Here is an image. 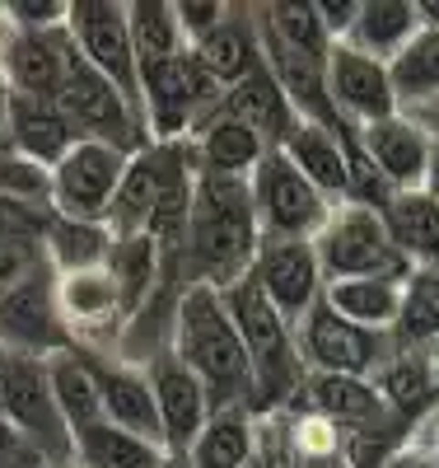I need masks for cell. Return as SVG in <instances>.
Masks as SVG:
<instances>
[{
  "mask_svg": "<svg viewBox=\"0 0 439 468\" xmlns=\"http://www.w3.org/2000/svg\"><path fill=\"white\" fill-rule=\"evenodd\" d=\"M257 249H262V225H257V211H253L248 183L196 174L187 229H183V244H178V262L187 271V282L225 291V286H234L238 277L253 271Z\"/></svg>",
  "mask_w": 439,
  "mask_h": 468,
  "instance_id": "obj_1",
  "label": "cell"
},
{
  "mask_svg": "<svg viewBox=\"0 0 439 468\" xmlns=\"http://www.w3.org/2000/svg\"><path fill=\"white\" fill-rule=\"evenodd\" d=\"M169 346L178 351V361L206 384L211 412L220 408H248L253 412V370H248V351L238 337L225 295L202 282H183L173 300V333Z\"/></svg>",
  "mask_w": 439,
  "mask_h": 468,
  "instance_id": "obj_2",
  "label": "cell"
},
{
  "mask_svg": "<svg viewBox=\"0 0 439 468\" xmlns=\"http://www.w3.org/2000/svg\"><path fill=\"white\" fill-rule=\"evenodd\" d=\"M225 309L244 337L248 351V370H253V412L271 417V412H286L304 384V361H299V346H295V328L276 314V304L262 295V286L248 277H238L234 286L220 291Z\"/></svg>",
  "mask_w": 439,
  "mask_h": 468,
  "instance_id": "obj_3",
  "label": "cell"
},
{
  "mask_svg": "<svg viewBox=\"0 0 439 468\" xmlns=\"http://www.w3.org/2000/svg\"><path fill=\"white\" fill-rule=\"evenodd\" d=\"M318 262H323V277L341 282V277H388V282H407L412 262L397 249L392 229L383 220V211L361 207V202H341L332 207L323 234L313 239Z\"/></svg>",
  "mask_w": 439,
  "mask_h": 468,
  "instance_id": "obj_4",
  "label": "cell"
},
{
  "mask_svg": "<svg viewBox=\"0 0 439 468\" xmlns=\"http://www.w3.org/2000/svg\"><path fill=\"white\" fill-rule=\"evenodd\" d=\"M0 417L43 454L52 468L75 463V436L61 417V403L52 394V375L43 356H19L5 351V379H0Z\"/></svg>",
  "mask_w": 439,
  "mask_h": 468,
  "instance_id": "obj_5",
  "label": "cell"
},
{
  "mask_svg": "<svg viewBox=\"0 0 439 468\" xmlns=\"http://www.w3.org/2000/svg\"><path fill=\"white\" fill-rule=\"evenodd\" d=\"M57 103L70 117V127L79 132V141H103V145L127 150V154L150 150V132L141 122V112L127 103V94L117 90L112 80H103V75L75 48H70V66H66V80H61Z\"/></svg>",
  "mask_w": 439,
  "mask_h": 468,
  "instance_id": "obj_6",
  "label": "cell"
},
{
  "mask_svg": "<svg viewBox=\"0 0 439 468\" xmlns=\"http://www.w3.org/2000/svg\"><path fill=\"white\" fill-rule=\"evenodd\" d=\"M248 192H253L262 239H304V244H313L318 234H323L328 216H332V202L286 160L281 150H267V160L248 178Z\"/></svg>",
  "mask_w": 439,
  "mask_h": 468,
  "instance_id": "obj_7",
  "label": "cell"
},
{
  "mask_svg": "<svg viewBox=\"0 0 439 468\" xmlns=\"http://www.w3.org/2000/svg\"><path fill=\"white\" fill-rule=\"evenodd\" d=\"M295 346H299V361L304 375H355V379H370L383 356L397 346L392 333H374L341 319L328 300H318L308 314L295 324Z\"/></svg>",
  "mask_w": 439,
  "mask_h": 468,
  "instance_id": "obj_8",
  "label": "cell"
},
{
  "mask_svg": "<svg viewBox=\"0 0 439 468\" xmlns=\"http://www.w3.org/2000/svg\"><path fill=\"white\" fill-rule=\"evenodd\" d=\"M66 37H70V48L85 57L103 80H112L122 90L127 103L141 112V61H136V48H131L127 5H117V0H70Z\"/></svg>",
  "mask_w": 439,
  "mask_h": 468,
  "instance_id": "obj_9",
  "label": "cell"
},
{
  "mask_svg": "<svg viewBox=\"0 0 439 468\" xmlns=\"http://www.w3.org/2000/svg\"><path fill=\"white\" fill-rule=\"evenodd\" d=\"M57 314L70 346L85 351H117L127 333V309L108 262L85 271H57Z\"/></svg>",
  "mask_w": 439,
  "mask_h": 468,
  "instance_id": "obj_10",
  "label": "cell"
},
{
  "mask_svg": "<svg viewBox=\"0 0 439 468\" xmlns=\"http://www.w3.org/2000/svg\"><path fill=\"white\" fill-rule=\"evenodd\" d=\"M127 165H131L127 150L103 145V141H79L52 169V216L108 220L117 187L127 178Z\"/></svg>",
  "mask_w": 439,
  "mask_h": 468,
  "instance_id": "obj_11",
  "label": "cell"
},
{
  "mask_svg": "<svg viewBox=\"0 0 439 468\" xmlns=\"http://www.w3.org/2000/svg\"><path fill=\"white\" fill-rule=\"evenodd\" d=\"M0 346L19 356H57L70 346L61 314H57V271L43 262L28 282H19L10 295H0Z\"/></svg>",
  "mask_w": 439,
  "mask_h": 468,
  "instance_id": "obj_12",
  "label": "cell"
},
{
  "mask_svg": "<svg viewBox=\"0 0 439 468\" xmlns=\"http://www.w3.org/2000/svg\"><path fill=\"white\" fill-rule=\"evenodd\" d=\"M253 282L262 286V295L276 304L290 328L308 314V309L323 300V262L318 249L304 239H262L257 258H253Z\"/></svg>",
  "mask_w": 439,
  "mask_h": 468,
  "instance_id": "obj_13",
  "label": "cell"
},
{
  "mask_svg": "<svg viewBox=\"0 0 439 468\" xmlns=\"http://www.w3.org/2000/svg\"><path fill=\"white\" fill-rule=\"evenodd\" d=\"M154 388V408H159V426H164V450L169 454H187L192 441L202 436V426L211 421V394L196 379L173 346H159L154 356L141 361Z\"/></svg>",
  "mask_w": 439,
  "mask_h": 468,
  "instance_id": "obj_14",
  "label": "cell"
},
{
  "mask_svg": "<svg viewBox=\"0 0 439 468\" xmlns=\"http://www.w3.org/2000/svg\"><path fill=\"white\" fill-rule=\"evenodd\" d=\"M66 66H70L66 28H5V48H0V80H5V94L57 103Z\"/></svg>",
  "mask_w": 439,
  "mask_h": 468,
  "instance_id": "obj_15",
  "label": "cell"
},
{
  "mask_svg": "<svg viewBox=\"0 0 439 468\" xmlns=\"http://www.w3.org/2000/svg\"><path fill=\"white\" fill-rule=\"evenodd\" d=\"M286 412H313V417L332 421L346 436H355V431H397V417L379 399V388L370 379H355V375H304L299 394Z\"/></svg>",
  "mask_w": 439,
  "mask_h": 468,
  "instance_id": "obj_16",
  "label": "cell"
},
{
  "mask_svg": "<svg viewBox=\"0 0 439 468\" xmlns=\"http://www.w3.org/2000/svg\"><path fill=\"white\" fill-rule=\"evenodd\" d=\"M85 356H89L94 379H99L103 417L112 426H122V431L150 441V445H164V426H159V408H154V388H150L145 366L117 356V351H85Z\"/></svg>",
  "mask_w": 439,
  "mask_h": 468,
  "instance_id": "obj_17",
  "label": "cell"
},
{
  "mask_svg": "<svg viewBox=\"0 0 439 468\" xmlns=\"http://www.w3.org/2000/svg\"><path fill=\"white\" fill-rule=\"evenodd\" d=\"M328 94H332L337 117L350 127H370V122H383V117L402 112L397 108V94H392L388 66L346 48V43H337L328 57Z\"/></svg>",
  "mask_w": 439,
  "mask_h": 468,
  "instance_id": "obj_18",
  "label": "cell"
},
{
  "mask_svg": "<svg viewBox=\"0 0 439 468\" xmlns=\"http://www.w3.org/2000/svg\"><path fill=\"white\" fill-rule=\"evenodd\" d=\"M361 136V150L370 154V165L379 169V178L397 192H425L430 178V127H421L416 117L392 112L383 122L355 127Z\"/></svg>",
  "mask_w": 439,
  "mask_h": 468,
  "instance_id": "obj_19",
  "label": "cell"
},
{
  "mask_svg": "<svg viewBox=\"0 0 439 468\" xmlns=\"http://www.w3.org/2000/svg\"><path fill=\"white\" fill-rule=\"evenodd\" d=\"M5 145L19 150L24 160L57 169L66 154L79 145V132L70 127V117L52 99H19L5 94Z\"/></svg>",
  "mask_w": 439,
  "mask_h": 468,
  "instance_id": "obj_20",
  "label": "cell"
},
{
  "mask_svg": "<svg viewBox=\"0 0 439 468\" xmlns=\"http://www.w3.org/2000/svg\"><path fill=\"white\" fill-rule=\"evenodd\" d=\"M215 112H225V117H234V122L253 127V132H257L271 150H281V145H286V136L299 127L295 108H290L286 90L276 85V75L267 70V61H262L253 75H244L238 85H229Z\"/></svg>",
  "mask_w": 439,
  "mask_h": 468,
  "instance_id": "obj_21",
  "label": "cell"
},
{
  "mask_svg": "<svg viewBox=\"0 0 439 468\" xmlns=\"http://www.w3.org/2000/svg\"><path fill=\"white\" fill-rule=\"evenodd\" d=\"M202 66L229 90L244 75L262 66V28H257V5H225V19L192 48Z\"/></svg>",
  "mask_w": 439,
  "mask_h": 468,
  "instance_id": "obj_22",
  "label": "cell"
},
{
  "mask_svg": "<svg viewBox=\"0 0 439 468\" xmlns=\"http://www.w3.org/2000/svg\"><path fill=\"white\" fill-rule=\"evenodd\" d=\"M192 160H196V174H215V178H253V169L267 160V141L244 127V122H234V117L215 112L211 122H202L192 132Z\"/></svg>",
  "mask_w": 439,
  "mask_h": 468,
  "instance_id": "obj_23",
  "label": "cell"
},
{
  "mask_svg": "<svg viewBox=\"0 0 439 468\" xmlns=\"http://www.w3.org/2000/svg\"><path fill=\"white\" fill-rule=\"evenodd\" d=\"M370 384L379 388V399L388 403V412L407 426V431H416L421 417L439 403L434 399V384H430V356H425V346H402L397 342L383 366L370 375Z\"/></svg>",
  "mask_w": 439,
  "mask_h": 468,
  "instance_id": "obj_24",
  "label": "cell"
},
{
  "mask_svg": "<svg viewBox=\"0 0 439 468\" xmlns=\"http://www.w3.org/2000/svg\"><path fill=\"white\" fill-rule=\"evenodd\" d=\"M286 160L323 192L332 207L350 202V174H346V145H341V127H323V122H299L286 145Z\"/></svg>",
  "mask_w": 439,
  "mask_h": 468,
  "instance_id": "obj_25",
  "label": "cell"
},
{
  "mask_svg": "<svg viewBox=\"0 0 439 468\" xmlns=\"http://www.w3.org/2000/svg\"><path fill=\"white\" fill-rule=\"evenodd\" d=\"M416 33H421L416 0H361V15H355V24L346 33V48L388 66Z\"/></svg>",
  "mask_w": 439,
  "mask_h": 468,
  "instance_id": "obj_26",
  "label": "cell"
},
{
  "mask_svg": "<svg viewBox=\"0 0 439 468\" xmlns=\"http://www.w3.org/2000/svg\"><path fill=\"white\" fill-rule=\"evenodd\" d=\"M257 454V412L248 408H220L202 426V436L183 454L192 468H244Z\"/></svg>",
  "mask_w": 439,
  "mask_h": 468,
  "instance_id": "obj_27",
  "label": "cell"
},
{
  "mask_svg": "<svg viewBox=\"0 0 439 468\" xmlns=\"http://www.w3.org/2000/svg\"><path fill=\"white\" fill-rule=\"evenodd\" d=\"M323 300L350 324L374 328V333H392L397 328V309H402V282L341 277V282H323Z\"/></svg>",
  "mask_w": 439,
  "mask_h": 468,
  "instance_id": "obj_28",
  "label": "cell"
},
{
  "mask_svg": "<svg viewBox=\"0 0 439 468\" xmlns=\"http://www.w3.org/2000/svg\"><path fill=\"white\" fill-rule=\"evenodd\" d=\"M169 459L164 445H150L122 426H112L108 417L89 421L75 431V463L70 468H159Z\"/></svg>",
  "mask_w": 439,
  "mask_h": 468,
  "instance_id": "obj_29",
  "label": "cell"
},
{
  "mask_svg": "<svg viewBox=\"0 0 439 468\" xmlns=\"http://www.w3.org/2000/svg\"><path fill=\"white\" fill-rule=\"evenodd\" d=\"M383 220L412 267H439V197L434 192H397L383 207Z\"/></svg>",
  "mask_w": 439,
  "mask_h": 468,
  "instance_id": "obj_30",
  "label": "cell"
},
{
  "mask_svg": "<svg viewBox=\"0 0 439 468\" xmlns=\"http://www.w3.org/2000/svg\"><path fill=\"white\" fill-rule=\"evenodd\" d=\"M257 28L267 43H281L286 52L328 61L332 57V33L323 28V15L318 5H304V0H276V5H257Z\"/></svg>",
  "mask_w": 439,
  "mask_h": 468,
  "instance_id": "obj_31",
  "label": "cell"
},
{
  "mask_svg": "<svg viewBox=\"0 0 439 468\" xmlns=\"http://www.w3.org/2000/svg\"><path fill=\"white\" fill-rule=\"evenodd\" d=\"M112 229L103 220H70V216H52L47 234H43V258L52 271H85V267H103L112 253Z\"/></svg>",
  "mask_w": 439,
  "mask_h": 468,
  "instance_id": "obj_32",
  "label": "cell"
},
{
  "mask_svg": "<svg viewBox=\"0 0 439 468\" xmlns=\"http://www.w3.org/2000/svg\"><path fill=\"white\" fill-rule=\"evenodd\" d=\"M47 375H52V394L61 403V417L70 421V436L79 426H89L103 417V403H99V379H94V366L79 346H66L57 356H47Z\"/></svg>",
  "mask_w": 439,
  "mask_h": 468,
  "instance_id": "obj_33",
  "label": "cell"
},
{
  "mask_svg": "<svg viewBox=\"0 0 439 468\" xmlns=\"http://www.w3.org/2000/svg\"><path fill=\"white\" fill-rule=\"evenodd\" d=\"M392 75V94L402 112H416L439 94V28H421L412 43L388 61Z\"/></svg>",
  "mask_w": 439,
  "mask_h": 468,
  "instance_id": "obj_34",
  "label": "cell"
},
{
  "mask_svg": "<svg viewBox=\"0 0 439 468\" xmlns=\"http://www.w3.org/2000/svg\"><path fill=\"white\" fill-rule=\"evenodd\" d=\"M392 337L402 346H434L439 342V267H416L402 282V309H397Z\"/></svg>",
  "mask_w": 439,
  "mask_h": 468,
  "instance_id": "obj_35",
  "label": "cell"
},
{
  "mask_svg": "<svg viewBox=\"0 0 439 468\" xmlns=\"http://www.w3.org/2000/svg\"><path fill=\"white\" fill-rule=\"evenodd\" d=\"M127 24H131V48H136L141 66L173 61V57L187 52L178 15H173V5H164V0H136V5H127Z\"/></svg>",
  "mask_w": 439,
  "mask_h": 468,
  "instance_id": "obj_36",
  "label": "cell"
},
{
  "mask_svg": "<svg viewBox=\"0 0 439 468\" xmlns=\"http://www.w3.org/2000/svg\"><path fill=\"white\" fill-rule=\"evenodd\" d=\"M0 197L52 207V169L24 160V154L10 150V145H0Z\"/></svg>",
  "mask_w": 439,
  "mask_h": 468,
  "instance_id": "obj_37",
  "label": "cell"
},
{
  "mask_svg": "<svg viewBox=\"0 0 439 468\" xmlns=\"http://www.w3.org/2000/svg\"><path fill=\"white\" fill-rule=\"evenodd\" d=\"M47 225H52V207L0 197V244H43Z\"/></svg>",
  "mask_w": 439,
  "mask_h": 468,
  "instance_id": "obj_38",
  "label": "cell"
},
{
  "mask_svg": "<svg viewBox=\"0 0 439 468\" xmlns=\"http://www.w3.org/2000/svg\"><path fill=\"white\" fill-rule=\"evenodd\" d=\"M70 0H10L0 5V24L5 28H66Z\"/></svg>",
  "mask_w": 439,
  "mask_h": 468,
  "instance_id": "obj_39",
  "label": "cell"
},
{
  "mask_svg": "<svg viewBox=\"0 0 439 468\" xmlns=\"http://www.w3.org/2000/svg\"><path fill=\"white\" fill-rule=\"evenodd\" d=\"M43 244H0V295H10L19 282H28L43 267Z\"/></svg>",
  "mask_w": 439,
  "mask_h": 468,
  "instance_id": "obj_40",
  "label": "cell"
},
{
  "mask_svg": "<svg viewBox=\"0 0 439 468\" xmlns=\"http://www.w3.org/2000/svg\"><path fill=\"white\" fill-rule=\"evenodd\" d=\"M173 15H178V28H183V37H187V48H196V43H202V37L225 19V5H220V0H178Z\"/></svg>",
  "mask_w": 439,
  "mask_h": 468,
  "instance_id": "obj_41",
  "label": "cell"
},
{
  "mask_svg": "<svg viewBox=\"0 0 439 468\" xmlns=\"http://www.w3.org/2000/svg\"><path fill=\"white\" fill-rule=\"evenodd\" d=\"M0 468H52V463L37 454L5 417H0Z\"/></svg>",
  "mask_w": 439,
  "mask_h": 468,
  "instance_id": "obj_42",
  "label": "cell"
},
{
  "mask_svg": "<svg viewBox=\"0 0 439 468\" xmlns=\"http://www.w3.org/2000/svg\"><path fill=\"white\" fill-rule=\"evenodd\" d=\"M318 15H323V28L332 33V43H346L355 15H361V0H323V5H318Z\"/></svg>",
  "mask_w": 439,
  "mask_h": 468,
  "instance_id": "obj_43",
  "label": "cell"
},
{
  "mask_svg": "<svg viewBox=\"0 0 439 468\" xmlns=\"http://www.w3.org/2000/svg\"><path fill=\"white\" fill-rule=\"evenodd\" d=\"M383 468H439V450H430L425 441L407 436L402 445H397V450L383 459Z\"/></svg>",
  "mask_w": 439,
  "mask_h": 468,
  "instance_id": "obj_44",
  "label": "cell"
},
{
  "mask_svg": "<svg viewBox=\"0 0 439 468\" xmlns=\"http://www.w3.org/2000/svg\"><path fill=\"white\" fill-rule=\"evenodd\" d=\"M412 436H416V441H425L430 450H439V403H434V408H430V412L421 417V426H416Z\"/></svg>",
  "mask_w": 439,
  "mask_h": 468,
  "instance_id": "obj_45",
  "label": "cell"
},
{
  "mask_svg": "<svg viewBox=\"0 0 439 468\" xmlns=\"http://www.w3.org/2000/svg\"><path fill=\"white\" fill-rule=\"evenodd\" d=\"M407 117H416L421 127H430V132H439V94L430 99V103H421L416 112H407Z\"/></svg>",
  "mask_w": 439,
  "mask_h": 468,
  "instance_id": "obj_46",
  "label": "cell"
},
{
  "mask_svg": "<svg viewBox=\"0 0 439 468\" xmlns=\"http://www.w3.org/2000/svg\"><path fill=\"white\" fill-rule=\"evenodd\" d=\"M425 192L439 197V132H430V178H425Z\"/></svg>",
  "mask_w": 439,
  "mask_h": 468,
  "instance_id": "obj_47",
  "label": "cell"
},
{
  "mask_svg": "<svg viewBox=\"0 0 439 468\" xmlns=\"http://www.w3.org/2000/svg\"><path fill=\"white\" fill-rule=\"evenodd\" d=\"M416 15H421V28H439V0H416Z\"/></svg>",
  "mask_w": 439,
  "mask_h": 468,
  "instance_id": "obj_48",
  "label": "cell"
},
{
  "mask_svg": "<svg viewBox=\"0 0 439 468\" xmlns=\"http://www.w3.org/2000/svg\"><path fill=\"white\" fill-rule=\"evenodd\" d=\"M425 356H430V384H434V399H439V342L425 346Z\"/></svg>",
  "mask_w": 439,
  "mask_h": 468,
  "instance_id": "obj_49",
  "label": "cell"
},
{
  "mask_svg": "<svg viewBox=\"0 0 439 468\" xmlns=\"http://www.w3.org/2000/svg\"><path fill=\"white\" fill-rule=\"evenodd\" d=\"M159 468H192V463H187L183 454H169V459H164V463H159Z\"/></svg>",
  "mask_w": 439,
  "mask_h": 468,
  "instance_id": "obj_50",
  "label": "cell"
},
{
  "mask_svg": "<svg viewBox=\"0 0 439 468\" xmlns=\"http://www.w3.org/2000/svg\"><path fill=\"white\" fill-rule=\"evenodd\" d=\"M0 145H5V90H0Z\"/></svg>",
  "mask_w": 439,
  "mask_h": 468,
  "instance_id": "obj_51",
  "label": "cell"
},
{
  "mask_svg": "<svg viewBox=\"0 0 439 468\" xmlns=\"http://www.w3.org/2000/svg\"><path fill=\"white\" fill-rule=\"evenodd\" d=\"M244 468H271V463H267V459H262V450H257V454H253V459H248Z\"/></svg>",
  "mask_w": 439,
  "mask_h": 468,
  "instance_id": "obj_52",
  "label": "cell"
},
{
  "mask_svg": "<svg viewBox=\"0 0 439 468\" xmlns=\"http://www.w3.org/2000/svg\"><path fill=\"white\" fill-rule=\"evenodd\" d=\"M0 379H5V346H0Z\"/></svg>",
  "mask_w": 439,
  "mask_h": 468,
  "instance_id": "obj_53",
  "label": "cell"
},
{
  "mask_svg": "<svg viewBox=\"0 0 439 468\" xmlns=\"http://www.w3.org/2000/svg\"><path fill=\"white\" fill-rule=\"evenodd\" d=\"M0 48H5V24H0ZM0 90H5V80H0Z\"/></svg>",
  "mask_w": 439,
  "mask_h": 468,
  "instance_id": "obj_54",
  "label": "cell"
}]
</instances>
